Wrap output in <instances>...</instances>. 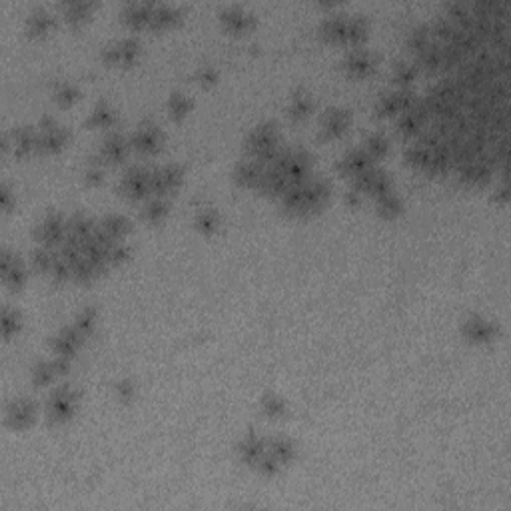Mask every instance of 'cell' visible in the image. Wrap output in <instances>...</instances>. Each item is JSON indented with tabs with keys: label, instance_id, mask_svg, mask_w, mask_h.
Returning a JSON list of instances; mask_svg holds the SVG:
<instances>
[{
	"label": "cell",
	"instance_id": "cell-61",
	"mask_svg": "<svg viewBox=\"0 0 511 511\" xmlns=\"http://www.w3.org/2000/svg\"><path fill=\"white\" fill-rule=\"evenodd\" d=\"M496 198H498L499 202H508V200H510V192H508V184H505V180L501 182V186L496 190Z\"/></svg>",
	"mask_w": 511,
	"mask_h": 511
},
{
	"label": "cell",
	"instance_id": "cell-7",
	"mask_svg": "<svg viewBox=\"0 0 511 511\" xmlns=\"http://www.w3.org/2000/svg\"><path fill=\"white\" fill-rule=\"evenodd\" d=\"M69 142V132L60 124H56L55 118H42L41 132H38V144L36 150L44 154L60 152Z\"/></svg>",
	"mask_w": 511,
	"mask_h": 511
},
{
	"label": "cell",
	"instance_id": "cell-2",
	"mask_svg": "<svg viewBox=\"0 0 511 511\" xmlns=\"http://www.w3.org/2000/svg\"><path fill=\"white\" fill-rule=\"evenodd\" d=\"M270 168H276L278 172H282V176L288 180V184H302L305 180H310V172H312V156L305 150H298V148H290V150H282L278 160Z\"/></svg>",
	"mask_w": 511,
	"mask_h": 511
},
{
	"label": "cell",
	"instance_id": "cell-6",
	"mask_svg": "<svg viewBox=\"0 0 511 511\" xmlns=\"http://www.w3.org/2000/svg\"><path fill=\"white\" fill-rule=\"evenodd\" d=\"M120 192L130 200H144L152 192V170L144 166H132L120 182Z\"/></svg>",
	"mask_w": 511,
	"mask_h": 511
},
{
	"label": "cell",
	"instance_id": "cell-47",
	"mask_svg": "<svg viewBox=\"0 0 511 511\" xmlns=\"http://www.w3.org/2000/svg\"><path fill=\"white\" fill-rule=\"evenodd\" d=\"M190 110H192V102H190V98L182 94V92H174L170 96V100H168V112H170V116L174 120L186 118L190 114Z\"/></svg>",
	"mask_w": 511,
	"mask_h": 511
},
{
	"label": "cell",
	"instance_id": "cell-37",
	"mask_svg": "<svg viewBox=\"0 0 511 511\" xmlns=\"http://www.w3.org/2000/svg\"><path fill=\"white\" fill-rule=\"evenodd\" d=\"M114 48H116V64H124L130 66L138 60L140 56V42L132 36L122 38L120 42H114Z\"/></svg>",
	"mask_w": 511,
	"mask_h": 511
},
{
	"label": "cell",
	"instance_id": "cell-58",
	"mask_svg": "<svg viewBox=\"0 0 511 511\" xmlns=\"http://www.w3.org/2000/svg\"><path fill=\"white\" fill-rule=\"evenodd\" d=\"M134 394H136V387H134V384L130 380H120L116 384V396H118V400L130 401L134 398Z\"/></svg>",
	"mask_w": 511,
	"mask_h": 511
},
{
	"label": "cell",
	"instance_id": "cell-51",
	"mask_svg": "<svg viewBox=\"0 0 511 511\" xmlns=\"http://www.w3.org/2000/svg\"><path fill=\"white\" fill-rule=\"evenodd\" d=\"M56 375H58V373H56L52 359H50V361H41V364H36L34 370H32V382H34L38 387L48 386Z\"/></svg>",
	"mask_w": 511,
	"mask_h": 511
},
{
	"label": "cell",
	"instance_id": "cell-44",
	"mask_svg": "<svg viewBox=\"0 0 511 511\" xmlns=\"http://www.w3.org/2000/svg\"><path fill=\"white\" fill-rule=\"evenodd\" d=\"M0 326H2L4 338H13L22 328V314L14 308H4L0 314Z\"/></svg>",
	"mask_w": 511,
	"mask_h": 511
},
{
	"label": "cell",
	"instance_id": "cell-45",
	"mask_svg": "<svg viewBox=\"0 0 511 511\" xmlns=\"http://www.w3.org/2000/svg\"><path fill=\"white\" fill-rule=\"evenodd\" d=\"M56 262H58V256L48 246H41V248H36L32 252V266L38 272H50L52 274Z\"/></svg>",
	"mask_w": 511,
	"mask_h": 511
},
{
	"label": "cell",
	"instance_id": "cell-42",
	"mask_svg": "<svg viewBox=\"0 0 511 511\" xmlns=\"http://www.w3.org/2000/svg\"><path fill=\"white\" fill-rule=\"evenodd\" d=\"M114 120H116V112L112 110L106 102H100V104L94 106V110L90 112L86 124L90 128H110L114 124Z\"/></svg>",
	"mask_w": 511,
	"mask_h": 511
},
{
	"label": "cell",
	"instance_id": "cell-39",
	"mask_svg": "<svg viewBox=\"0 0 511 511\" xmlns=\"http://www.w3.org/2000/svg\"><path fill=\"white\" fill-rule=\"evenodd\" d=\"M62 10H64V18L70 24H80L84 20H88V16L94 10V4L82 2V0H72V2L62 4Z\"/></svg>",
	"mask_w": 511,
	"mask_h": 511
},
{
	"label": "cell",
	"instance_id": "cell-5",
	"mask_svg": "<svg viewBox=\"0 0 511 511\" xmlns=\"http://www.w3.org/2000/svg\"><path fill=\"white\" fill-rule=\"evenodd\" d=\"M415 102L414 92L410 88H398L394 92L382 94L375 102V116L377 118H391V116H400L401 112L412 108Z\"/></svg>",
	"mask_w": 511,
	"mask_h": 511
},
{
	"label": "cell",
	"instance_id": "cell-49",
	"mask_svg": "<svg viewBox=\"0 0 511 511\" xmlns=\"http://www.w3.org/2000/svg\"><path fill=\"white\" fill-rule=\"evenodd\" d=\"M262 412L266 417L278 419V417H284L286 415L288 405H286L284 398H280L276 394H266L262 398Z\"/></svg>",
	"mask_w": 511,
	"mask_h": 511
},
{
	"label": "cell",
	"instance_id": "cell-30",
	"mask_svg": "<svg viewBox=\"0 0 511 511\" xmlns=\"http://www.w3.org/2000/svg\"><path fill=\"white\" fill-rule=\"evenodd\" d=\"M288 180L282 176V172H278L276 168H268L264 170L262 180L258 184V190L262 194H268V196H282L286 192L288 188Z\"/></svg>",
	"mask_w": 511,
	"mask_h": 511
},
{
	"label": "cell",
	"instance_id": "cell-21",
	"mask_svg": "<svg viewBox=\"0 0 511 511\" xmlns=\"http://www.w3.org/2000/svg\"><path fill=\"white\" fill-rule=\"evenodd\" d=\"M266 447H268V443H266L262 436H258L256 431H250L248 436L238 445V454H240L244 463L256 468L258 461L266 456Z\"/></svg>",
	"mask_w": 511,
	"mask_h": 511
},
{
	"label": "cell",
	"instance_id": "cell-52",
	"mask_svg": "<svg viewBox=\"0 0 511 511\" xmlns=\"http://www.w3.org/2000/svg\"><path fill=\"white\" fill-rule=\"evenodd\" d=\"M74 328L82 333L84 338H88L90 333L96 330V310L94 308H84L82 312L76 316Z\"/></svg>",
	"mask_w": 511,
	"mask_h": 511
},
{
	"label": "cell",
	"instance_id": "cell-50",
	"mask_svg": "<svg viewBox=\"0 0 511 511\" xmlns=\"http://www.w3.org/2000/svg\"><path fill=\"white\" fill-rule=\"evenodd\" d=\"M100 272H98V268L94 264L90 262L86 256L80 258L76 264H72V278L76 280V282H80V284H86V282H90V280H94Z\"/></svg>",
	"mask_w": 511,
	"mask_h": 511
},
{
	"label": "cell",
	"instance_id": "cell-10",
	"mask_svg": "<svg viewBox=\"0 0 511 511\" xmlns=\"http://www.w3.org/2000/svg\"><path fill=\"white\" fill-rule=\"evenodd\" d=\"M342 66H344L345 74L352 76V78H368L377 69V60H375V56L370 50L354 48L352 52H347Z\"/></svg>",
	"mask_w": 511,
	"mask_h": 511
},
{
	"label": "cell",
	"instance_id": "cell-41",
	"mask_svg": "<svg viewBox=\"0 0 511 511\" xmlns=\"http://www.w3.org/2000/svg\"><path fill=\"white\" fill-rule=\"evenodd\" d=\"M194 226H196V230L198 232H202V234H214L218 228H220V216H218V212L216 210H212V208H204V210H200L198 214H196V220H194Z\"/></svg>",
	"mask_w": 511,
	"mask_h": 511
},
{
	"label": "cell",
	"instance_id": "cell-32",
	"mask_svg": "<svg viewBox=\"0 0 511 511\" xmlns=\"http://www.w3.org/2000/svg\"><path fill=\"white\" fill-rule=\"evenodd\" d=\"M417 69L428 70V72H436V70L443 69V50L442 44H429L428 48H424L422 52H417Z\"/></svg>",
	"mask_w": 511,
	"mask_h": 511
},
{
	"label": "cell",
	"instance_id": "cell-8",
	"mask_svg": "<svg viewBox=\"0 0 511 511\" xmlns=\"http://www.w3.org/2000/svg\"><path fill=\"white\" fill-rule=\"evenodd\" d=\"M0 272L10 290H20L27 282V266L18 258V254H13L10 250L4 248L0 252Z\"/></svg>",
	"mask_w": 511,
	"mask_h": 511
},
{
	"label": "cell",
	"instance_id": "cell-28",
	"mask_svg": "<svg viewBox=\"0 0 511 511\" xmlns=\"http://www.w3.org/2000/svg\"><path fill=\"white\" fill-rule=\"evenodd\" d=\"M182 18V10L174 4H158L154 6L152 20H150V28L154 30H164V28L174 27Z\"/></svg>",
	"mask_w": 511,
	"mask_h": 511
},
{
	"label": "cell",
	"instance_id": "cell-38",
	"mask_svg": "<svg viewBox=\"0 0 511 511\" xmlns=\"http://www.w3.org/2000/svg\"><path fill=\"white\" fill-rule=\"evenodd\" d=\"M168 212H170V204L166 202V198L156 196V198L148 200L144 204V208H142V218L148 222V224H160V222L166 220Z\"/></svg>",
	"mask_w": 511,
	"mask_h": 511
},
{
	"label": "cell",
	"instance_id": "cell-12",
	"mask_svg": "<svg viewBox=\"0 0 511 511\" xmlns=\"http://www.w3.org/2000/svg\"><path fill=\"white\" fill-rule=\"evenodd\" d=\"M66 230H69V222H64V218L60 214H50L38 224L34 234L38 238V242H42V246L52 248V246L60 244L64 240Z\"/></svg>",
	"mask_w": 511,
	"mask_h": 511
},
{
	"label": "cell",
	"instance_id": "cell-14",
	"mask_svg": "<svg viewBox=\"0 0 511 511\" xmlns=\"http://www.w3.org/2000/svg\"><path fill=\"white\" fill-rule=\"evenodd\" d=\"M459 168V182L466 186H484L494 176V166L485 160L484 156L470 160Z\"/></svg>",
	"mask_w": 511,
	"mask_h": 511
},
{
	"label": "cell",
	"instance_id": "cell-34",
	"mask_svg": "<svg viewBox=\"0 0 511 511\" xmlns=\"http://www.w3.org/2000/svg\"><path fill=\"white\" fill-rule=\"evenodd\" d=\"M268 449H270V456L276 459L280 466H286L290 463L294 456H296V445L290 438H284V436H278L272 442L268 443Z\"/></svg>",
	"mask_w": 511,
	"mask_h": 511
},
{
	"label": "cell",
	"instance_id": "cell-13",
	"mask_svg": "<svg viewBox=\"0 0 511 511\" xmlns=\"http://www.w3.org/2000/svg\"><path fill=\"white\" fill-rule=\"evenodd\" d=\"M184 180V170L176 164H166V166L152 170V192L156 196H166L174 192Z\"/></svg>",
	"mask_w": 511,
	"mask_h": 511
},
{
	"label": "cell",
	"instance_id": "cell-3",
	"mask_svg": "<svg viewBox=\"0 0 511 511\" xmlns=\"http://www.w3.org/2000/svg\"><path fill=\"white\" fill-rule=\"evenodd\" d=\"M76 403H78V391L69 384H64L52 391V396L48 400V408H46V415L52 424H64L76 412Z\"/></svg>",
	"mask_w": 511,
	"mask_h": 511
},
{
	"label": "cell",
	"instance_id": "cell-27",
	"mask_svg": "<svg viewBox=\"0 0 511 511\" xmlns=\"http://www.w3.org/2000/svg\"><path fill=\"white\" fill-rule=\"evenodd\" d=\"M104 234L110 238L112 242H122L128 232L132 230V222L128 220L122 214H108L104 220H102V228H100Z\"/></svg>",
	"mask_w": 511,
	"mask_h": 511
},
{
	"label": "cell",
	"instance_id": "cell-15",
	"mask_svg": "<svg viewBox=\"0 0 511 511\" xmlns=\"http://www.w3.org/2000/svg\"><path fill=\"white\" fill-rule=\"evenodd\" d=\"M132 148L140 154H156L164 144V134L158 126L142 124L130 140Z\"/></svg>",
	"mask_w": 511,
	"mask_h": 511
},
{
	"label": "cell",
	"instance_id": "cell-43",
	"mask_svg": "<svg viewBox=\"0 0 511 511\" xmlns=\"http://www.w3.org/2000/svg\"><path fill=\"white\" fill-rule=\"evenodd\" d=\"M389 148H391V144H389V138H387L386 134H382V132H373V134H370L368 140H366V148H364V150L370 154L372 160L375 162V160H380V158L387 156Z\"/></svg>",
	"mask_w": 511,
	"mask_h": 511
},
{
	"label": "cell",
	"instance_id": "cell-48",
	"mask_svg": "<svg viewBox=\"0 0 511 511\" xmlns=\"http://www.w3.org/2000/svg\"><path fill=\"white\" fill-rule=\"evenodd\" d=\"M415 76H417V66L412 62H398L394 66V72H391V78L398 84V88H410V84L414 82Z\"/></svg>",
	"mask_w": 511,
	"mask_h": 511
},
{
	"label": "cell",
	"instance_id": "cell-24",
	"mask_svg": "<svg viewBox=\"0 0 511 511\" xmlns=\"http://www.w3.org/2000/svg\"><path fill=\"white\" fill-rule=\"evenodd\" d=\"M345 30H347V18L345 14H330L322 27H319V34L326 42L332 44H345Z\"/></svg>",
	"mask_w": 511,
	"mask_h": 511
},
{
	"label": "cell",
	"instance_id": "cell-20",
	"mask_svg": "<svg viewBox=\"0 0 511 511\" xmlns=\"http://www.w3.org/2000/svg\"><path fill=\"white\" fill-rule=\"evenodd\" d=\"M50 344H52L56 356L72 359L76 356V352L80 350V345L84 344V336L74 326H69V328H62L60 332L56 333Z\"/></svg>",
	"mask_w": 511,
	"mask_h": 511
},
{
	"label": "cell",
	"instance_id": "cell-22",
	"mask_svg": "<svg viewBox=\"0 0 511 511\" xmlns=\"http://www.w3.org/2000/svg\"><path fill=\"white\" fill-rule=\"evenodd\" d=\"M130 146H132L130 140L124 138L122 134H110L100 148V160L118 164V162L126 160V156L130 152Z\"/></svg>",
	"mask_w": 511,
	"mask_h": 511
},
{
	"label": "cell",
	"instance_id": "cell-23",
	"mask_svg": "<svg viewBox=\"0 0 511 511\" xmlns=\"http://www.w3.org/2000/svg\"><path fill=\"white\" fill-rule=\"evenodd\" d=\"M220 20L222 24L226 27V30H230V32H246L256 22L254 16L246 8H242V6H228V8H224L220 13Z\"/></svg>",
	"mask_w": 511,
	"mask_h": 511
},
{
	"label": "cell",
	"instance_id": "cell-54",
	"mask_svg": "<svg viewBox=\"0 0 511 511\" xmlns=\"http://www.w3.org/2000/svg\"><path fill=\"white\" fill-rule=\"evenodd\" d=\"M132 250L130 246H126L124 240L122 242H112L110 248H108V264H124L130 258Z\"/></svg>",
	"mask_w": 511,
	"mask_h": 511
},
{
	"label": "cell",
	"instance_id": "cell-17",
	"mask_svg": "<svg viewBox=\"0 0 511 511\" xmlns=\"http://www.w3.org/2000/svg\"><path fill=\"white\" fill-rule=\"evenodd\" d=\"M372 166V156L366 152L364 148H354V150H350V152L342 156V160L338 162V172L342 176H345V178L354 180Z\"/></svg>",
	"mask_w": 511,
	"mask_h": 511
},
{
	"label": "cell",
	"instance_id": "cell-18",
	"mask_svg": "<svg viewBox=\"0 0 511 511\" xmlns=\"http://www.w3.org/2000/svg\"><path fill=\"white\" fill-rule=\"evenodd\" d=\"M352 124V116L345 108H330L322 118V136L328 140L342 138Z\"/></svg>",
	"mask_w": 511,
	"mask_h": 511
},
{
	"label": "cell",
	"instance_id": "cell-57",
	"mask_svg": "<svg viewBox=\"0 0 511 511\" xmlns=\"http://www.w3.org/2000/svg\"><path fill=\"white\" fill-rule=\"evenodd\" d=\"M256 468H258V471H260L262 475H268V477H272V475H276L278 471H280V468H282V466H280V463H278L276 459L270 456V454H266V456H264L262 459L258 461V466H256Z\"/></svg>",
	"mask_w": 511,
	"mask_h": 511
},
{
	"label": "cell",
	"instance_id": "cell-56",
	"mask_svg": "<svg viewBox=\"0 0 511 511\" xmlns=\"http://www.w3.org/2000/svg\"><path fill=\"white\" fill-rule=\"evenodd\" d=\"M196 80L202 84V86H212V84L218 82V70L206 64V66H202V69L196 72Z\"/></svg>",
	"mask_w": 511,
	"mask_h": 511
},
{
	"label": "cell",
	"instance_id": "cell-4",
	"mask_svg": "<svg viewBox=\"0 0 511 511\" xmlns=\"http://www.w3.org/2000/svg\"><path fill=\"white\" fill-rule=\"evenodd\" d=\"M356 192L370 194L373 198H380L387 192H394V180L387 174L386 170H380V168L372 166L370 170H366L364 174H359L354 178V186H352Z\"/></svg>",
	"mask_w": 511,
	"mask_h": 511
},
{
	"label": "cell",
	"instance_id": "cell-31",
	"mask_svg": "<svg viewBox=\"0 0 511 511\" xmlns=\"http://www.w3.org/2000/svg\"><path fill=\"white\" fill-rule=\"evenodd\" d=\"M312 112H314V100H312V96L308 92L300 90V92H296L292 96L290 106H288V116L294 122H302Z\"/></svg>",
	"mask_w": 511,
	"mask_h": 511
},
{
	"label": "cell",
	"instance_id": "cell-59",
	"mask_svg": "<svg viewBox=\"0 0 511 511\" xmlns=\"http://www.w3.org/2000/svg\"><path fill=\"white\" fill-rule=\"evenodd\" d=\"M52 276H55V280H58V282L69 280V278L72 276V266H70L64 258H58L55 270H52Z\"/></svg>",
	"mask_w": 511,
	"mask_h": 511
},
{
	"label": "cell",
	"instance_id": "cell-9",
	"mask_svg": "<svg viewBox=\"0 0 511 511\" xmlns=\"http://www.w3.org/2000/svg\"><path fill=\"white\" fill-rule=\"evenodd\" d=\"M330 184L326 180H308L304 184V200L298 216H310L316 214L322 208L326 206L330 198Z\"/></svg>",
	"mask_w": 511,
	"mask_h": 511
},
{
	"label": "cell",
	"instance_id": "cell-55",
	"mask_svg": "<svg viewBox=\"0 0 511 511\" xmlns=\"http://www.w3.org/2000/svg\"><path fill=\"white\" fill-rule=\"evenodd\" d=\"M84 178H86L88 184H92V186L102 182V178H104V170H102V162H100V158H94V160L88 164Z\"/></svg>",
	"mask_w": 511,
	"mask_h": 511
},
{
	"label": "cell",
	"instance_id": "cell-46",
	"mask_svg": "<svg viewBox=\"0 0 511 511\" xmlns=\"http://www.w3.org/2000/svg\"><path fill=\"white\" fill-rule=\"evenodd\" d=\"M433 34H431V28L428 24H422V27L414 28L408 36V48L414 50L415 55L422 52L424 48H428L429 44H433Z\"/></svg>",
	"mask_w": 511,
	"mask_h": 511
},
{
	"label": "cell",
	"instance_id": "cell-53",
	"mask_svg": "<svg viewBox=\"0 0 511 511\" xmlns=\"http://www.w3.org/2000/svg\"><path fill=\"white\" fill-rule=\"evenodd\" d=\"M55 98H56V102H58L60 106L69 108V106H72L74 102H78V98H80V92H78V88H76L74 84L62 82V84H58V86H56Z\"/></svg>",
	"mask_w": 511,
	"mask_h": 511
},
{
	"label": "cell",
	"instance_id": "cell-19",
	"mask_svg": "<svg viewBox=\"0 0 511 511\" xmlns=\"http://www.w3.org/2000/svg\"><path fill=\"white\" fill-rule=\"evenodd\" d=\"M461 332L473 344H487L498 336V326H494L489 319L482 316H471L463 322Z\"/></svg>",
	"mask_w": 511,
	"mask_h": 511
},
{
	"label": "cell",
	"instance_id": "cell-26",
	"mask_svg": "<svg viewBox=\"0 0 511 511\" xmlns=\"http://www.w3.org/2000/svg\"><path fill=\"white\" fill-rule=\"evenodd\" d=\"M264 166L260 162H256L254 158L246 160V162H240L234 168V180L236 184L244 186V188H258L260 180H262Z\"/></svg>",
	"mask_w": 511,
	"mask_h": 511
},
{
	"label": "cell",
	"instance_id": "cell-1",
	"mask_svg": "<svg viewBox=\"0 0 511 511\" xmlns=\"http://www.w3.org/2000/svg\"><path fill=\"white\" fill-rule=\"evenodd\" d=\"M246 150L252 154V158L256 162H260L262 166L266 164H274L278 160V156L282 152L280 148V136H278L276 124L272 122H266V124L256 126L250 136L246 138Z\"/></svg>",
	"mask_w": 511,
	"mask_h": 511
},
{
	"label": "cell",
	"instance_id": "cell-16",
	"mask_svg": "<svg viewBox=\"0 0 511 511\" xmlns=\"http://www.w3.org/2000/svg\"><path fill=\"white\" fill-rule=\"evenodd\" d=\"M34 419H36V403L27 398L14 400L6 410V424L13 429H27L28 426L34 424Z\"/></svg>",
	"mask_w": 511,
	"mask_h": 511
},
{
	"label": "cell",
	"instance_id": "cell-11",
	"mask_svg": "<svg viewBox=\"0 0 511 511\" xmlns=\"http://www.w3.org/2000/svg\"><path fill=\"white\" fill-rule=\"evenodd\" d=\"M429 118V112L428 108L424 106V102L419 100V102H415L412 108H408L405 112H401L400 116H398V132H400L401 136H405V138H412L415 134H419L422 132V128L426 126Z\"/></svg>",
	"mask_w": 511,
	"mask_h": 511
},
{
	"label": "cell",
	"instance_id": "cell-29",
	"mask_svg": "<svg viewBox=\"0 0 511 511\" xmlns=\"http://www.w3.org/2000/svg\"><path fill=\"white\" fill-rule=\"evenodd\" d=\"M36 144H38V134H34L32 128L28 126H20L16 128L13 134V146L14 154L24 158L28 154H32V150H36Z\"/></svg>",
	"mask_w": 511,
	"mask_h": 511
},
{
	"label": "cell",
	"instance_id": "cell-36",
	"mask_svg": "<svg viewBox=\"0 0 511 511\" xmlns=\"http://www.w3.org/2000/svg\"><path fill=\"white\" fill-rule=\"evenodd\" d=\"M94 232H96L94 222L90 220L86 214H74L69 220V238H74V240L84 244Z\"/></svg>",
	"mask_w": 511,
	"mask_h": 511
},
{
	"label": "cell",
	"instance_id": "cell-25",
	"mask_svg": "<svg viewBox=\"0 0 511 511\" xmlns=\"http://www.w3.org/2000/svg\"><path fill=\"white\" fill-rule=\"evenodd\" d=\"M152 10H154V4H146V2H132V4H126L124 6V10H122V20H124L128 27H132V28L150 27V20H152Z\"/></svg>",
	"mask_w": 511,
	"mask_h": 511
},
{
	"label": "cell",
	"instance_id": "cell-40",
	"mask_svg": "<svg viewBox=\"0 0 511 511\" xmlns=\"http://www.w3.org/2000/svg\"><path fill=\"white\" fill-rule=\"evenodd\" d=\"M377 202V214L384 216V218H396L400 216L401 210H403V202L396 192H387L380 198H375Z\"/></svg>",
	"mask_w": 511,
	"mask_h": 511
},
{
	"label": "cell",
	"instance_id": "cell-35",
	"mask_svg": "<svg viewBox=\"0 0 511 511\" xmlns=\"http://www.w3.org/2000/svg\"><path fill=\"white\" fill-rule=\"evenodd\" d=\"M370 32V22L364 16H352L347 18V30H345V44H352L358 48L361 42L368 38Z\"/></svg>",
	"mask_w": 511,
	"mask_h": 511
},
{
	"label": "cell",
	"instance_id": "cell-60",
	"mask_svg": "<svg viewBox=\"0 0 511 511\" xmlns=\"http://www.w3.org/2000/svg\"><path fill=\"white\" fill-rule=\"evenodd\" d=\"M0 206H2L4 212H10L14 206V196L8 184H2L0 186Z\"/></svg>",
	"mask_w": 511,
	"mask_h": 511
},
{
	"label": "cell",
	"instance_id": "cell-33",
	"mask_svg": "<svg viewBox=\"0 0 511 511\" xmlns=\"http://www.w3.org/2000/svg\"><path fill=\"white\" fill-rule=\"evenodd\" d=\"M52 24H55V16L48 13V10H44V8H36V10H32V13L28 14L27 30L28 34H32V36L46 34L52 28Z\"/></svg>",
	"mask_w": 511,
	"mask_h": 511
}]
</instances>
